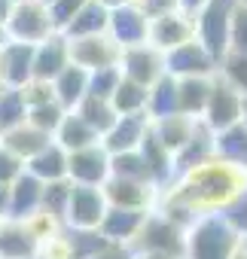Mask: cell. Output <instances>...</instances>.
<instances>
[{
	"mask_svg": "<svg viewBox=\"0 0 247 259\" xmlns=\"http://www.w3.org/2000/svg\"><path fill=\"white\" fill-rule=\"evenodd\" d=\"M40 4H46V7H49V4H52V0H40Z\"/></svg>",
	"mask_w": 247,
	"mask_h": 259,
	"instance_id": "57",
	"label": "cell"
},
{
	"mask_svg": "<svg viewBox=\"0 0 247 259\" xmlns=\"http://www.w3.org/2000/svg\"><path fill=\"white\" fill-rule=\"evenodd\" d=\"M241 235L223 220V213H204L186 229V259H229Z\"/></svg>",
	"mask_w": 247,
	"mask_h": 259,
	"instance_id": "2",
	"label": "cell"
},
{
	"mask_svg": "<svg viewBox=\"0 0 247 259\" xmlns=\"http://www.w3.org/2000/svg\"><path fill=\"white\" fill-rule=\"evenodd\" d=\"M244 186H247V174L211 159V162L180 174L171 186L159 189L156 210L186 232L198 217L220 213Z\"/></svg>",
	"mask_w": 247,
	"mask_h": 259,
	"instance_id": "1",
	"label": "cell"
},
{
	"mask_svg": "<svg viewBox=\"0 0 247 259\" xmlns=\"http://www.w3.org/2000/svg\"><path fill=\"white\" fill-rule=\"evenodd\" d=\"M211 79L204 76H192V79H177V113L189 116V119H201L208 95H211Z\"/></svg>",
	"mask_w": 247,
	"mask_h": 259,
	"instance_id": "28",
	"label": "cell"
},
{
	"mask_svg": "<svg viewBox=\"0 0 247 259\" xmlns=\"http://www.w3.org/2000/svg\"><path fill=\"white\" fill-rule=\"evenodd\" d=\"M0 259H40V241L25 223L0 220Z\"/></svg>",
	"mask_w": 247,
	"mask_h": 259,
	"instance_id": "20",
	"label": "cell"
},
{
	"mask_svg": "<svg viewBox=\"0 0 247 259\" xmlns=\"http://www.w3.org/2000/svg\"><path fill=\"white\" fill-rule=\"evenodd\" d=\"M22 174H25V162L0 144V186H13Z\"/></svg>",
	"mask_w": 247,
	"mask_h": 259,
	"instance_id": "45",
	"label": "cell"
},
{
	"mask_svg": "<svg viewBox=\"0 0 247 259\" xmlns=\"http://www.w3.org/2000/svg\"><path fill=\"white\" fill-rule=\"evenodd\" d=\"M217 70H220L217 58L198 40H189V43L165 52V73L174 79H192V76L211 79V76H217Z\"/></svg>",
	"mask_w": 247,
	"mask_h": 259,
	"instance_id": "6",
	"label": "cell"
},
{
	"mask_svg": "<svg viewBox=\"0 0 247 259\" xmlns=\"http://www.w3.org/2000/svg\"><path fill=\"white\" fill-rule=\"evenodd\" d=\"M119 82H122L119 67H104V70H95V73H89V95L110 101Z\"/></svg>",
	"mask_w": 247,
	"mask_h": 259,
	"instance_id": "39",
	"label": "cell"
},
{
	"mask_svg": "<svg viewBox=\"0 0 247 259\" xmlns=\"http://www.w3.org/2000/svg\"><path fill=\"white\" fill-rule=\"evenodd\" d=\"M144 220H147V210L107 207V213H104L98 232L107 238V244H113V247H129V250H132V244H135V238H138Z\"/></svg>",
	"mask_w": 247,
	"mask_h": 259,
	"instance_id": "17",
	"label": "cell"
},
{
	"mask_svg": "<svg viewBox=\"0 0 247 259\" xmlns=\"http://www.w3.org/2000/svg\"><path fill=\"white\" fill-rule=\"evenodd\" d=\"M107 207H122V210H156L159 201V186L156 183H138V180H119L110 177L104 186Z\"/></svg>",
	"mask_w": 247,
	"mask_h": 259,
	"instance_id": "12",
	"label": "cell"
},
{
	"mask_svg": "<svg viewBox=\"0 0 247 259\" xmlns=\"http://www.w3.org/2000/svg\"><path fill=\"white\" fill-rule=\"evenodd\" d=\"M64 116H67V110H64L58 101H52V104H43V107L28 110V125H34L37 132L55 138V132H58V125H61Z\"/></svg>",
	"mask_w": 247,
	"mask_h": 259,
	"instance_id": "37",
	"label": "cell"
},
{
	"mask_svg": "<svg viewBox=\"0 0 247 259\" xmlns=\"http://www.w3.org/2000/svg\"><path fill=\"white\" fill-rule=\"evenodd\" d=\"M220 213H223V220H226L241 238H247V186H244V189H241V192H238V195L220 210Z\"/></svg>",
	"mask_w": 247,
	"mask_h": 259,
	"instance_id": "40",
	"label": "cell"
},
{
	"mask_svg": "<svg viewBox=\"0 0 247 259\" xmlns=\"http://www.w3.org/2000/svg\"><path fill=\"white\" fill-rule=\"evenodd\" d=\"M64 67H70V43L64 34H52L34 46V79L52 82Z\"/></svg>",
	"mask_w": 247,
	"mask_h": 259,
	"instance_id": "18",
	"label": "cell"
},
{
	"mask_svg": "<svg viewBox=\"0 0 247 259\" xmlns=\"http://www.w3.org/2000/svg\"><path fill=\"white\" fill-rule=\"evenodd\" d=\"M70 43V64L95 73V70H104V67H116L119 64V55L122 49L107 37V34H98V37H79V40H67Z\"/></svg>",
	"mask_w": 247,
	"mask_h": 259,
	"instance_id": "13",
	"label": "cell"
},
{
	"mask_svg": "<svg viewBox=\"0 0 247 259\" xmlns=\"http://www.w3.org/2000/svg\"><path fill=\"white\" fill-rule=\"evenodd\" d=\"M110 177H119V180H138V183H153V174H150V168H147L141 150L110 156Z\"/></svg>",
	"mask_w": 247,
	"mask_h": 259,
	"instance_id": "34",
	"label": "cell"
},
{
	"mask_svg": "<svg viewBox=\"0 0 247 259\" xmlns=\"http://www.w3.org/2000/svg\"><path fill=\"white\" fill-rule=\"evenodd\" d=\"M0 89H4V85H0Z\"/></svg>",
	"mask_w": 247,
	"mask_h": 259,
	"instance_id": "60",
	"label": "cell"
},
{
	"mask_svg": "<svg viewBox=\"0 0 247 259\" xmlns=\"http://www.w3.org/2000/svg\"><path fill=\"white\" fill-rule=\"evenodd\" d=\"M89 4V0H52L49 4V19H52V28L61 34L67 25H70V19L83 10Z\"/></svg>",
	"mask_w": 247,
	"mask_h": 259,
	"instance_id": "44",
	"label": "cell"
},
{
	"mask_svg": "<svg viewBox=\"0 0 247 259\" xmlns=\"http://www.w3.org/2000/svg\"><path fill=\"white\" fill-rule=\"evenodd\" d=\"M229 259H247V238H241V241H238V247L232 250V256H229Z\"/></svg>",
	"mask_w": 247,
	"mask_h": 259,
	"instance_id": "51",
	"label": "cell"
},
{
	"mask_svg": "<svg viewBox=\"0 0 247 259\" xmlns=\"http://www.w3.org/2000/svg\"><path fill=\"white\" fill-rule=\"evenodd\" d=\"M238 4H241V7H247V0H238Z\"/></svg>",
	"mask_w": 247,
	"mask_h": 259,
	"instance_id": "58",
	"label": "cell"
},
{
	"mask_svg": "<svg viewBox=\"0 0 247 259\" xmlns=\"http://www.w3.org/2000/svg\"><path fill=\"white\" fill-rule=\"evenodd\" d=\"M135 253H162V256H174V259H186V232L180 226H174L171 220H165L159 210H150L135 244Z\"/></svg>",
	"mask_w": 247,
	"mask_h": 259,
	"instance_id": "4",
	"label": "cell"
},
{
	"mask_svg": "<svg viewBox=\"0 0 247 259\" xmlns=\"http://www.w3.org/2000/svg\"><path fill=\"white\" fill-rule=\"evenodd\" d=\"M28 79H34V46L7 40L0 46V85L22 89Z\"/></svg>",
	"mask_w": 247,
	"mask_h": 259,
	"instance_id": "16",
	"label": "cell"
},
{
	"mask_svg": "<svg viewBox=\"0 0 247 259\" xmlns=\"http://www.w3.org/2000/svg\"><path fill=\"white\" fill-rule=\"evenodd\" d=\"M7 207H10V186H0V220H7Z\"/></svg>",
	"mask_w": 247,
	"mask_h": 259,
	"instance_id": "49",
	"label": "cell"
},
{
	"mask_svg": "<svg viewBox=\"0 0 247 259\" xmlns=\"http://www.w3.org/2000/svg\"><path fill=\"white\" fill-rule=\"evenodd\" d=\"M107 25H110V13L98 4V0H89V4L70 19V25L61 31L67 40H79V37H98V34H107Z\"/></svg>",
	"mask_w": 247,
	"mask_h": 259,
	"instance_id": "26",
	"label": "cell"
},
{
	"mask_svg": "<svg viewBox=\"0 0 247 259\" xmlns=\"http://www.w3.org/2000/svg\"><path fill=\"white\" fill-rule=\"evenodd\" d=\"M19 92H22V98H25V107H28V110H34V107H43V104H52V101H55L52 82H46V79H28Z\"/></svg>",
	"mask_w": 247,
	"mask_h": 259,
	"instance_id": "42",
	"label": "cell"
},
{
	"mask_svg": "<svg viewBox=\"0 0 247 259\" xmlns=\"http://www.w3.org/2000/svg\"><path fill=\"white\" fill-rule=\"evenodd\" d=\"M98 4H101L107 13H113V10H119V7H126V0H98Z\"/></svg>",
	"mask_w": 247,
	"mask_h": 259,
	"instance_id": "52",
	"label": "cell"
},
{
	"mask_svg": "<svg viewBox=\"0 0 247 259\" xmlns=\"http://www.w3.org/2000/svg\"><path fill=\"white\" fill-rule=\"evenodd\" d=\"M211 159H214V132L198 119L192 138H189V141L183 144V150L174 153V159H171V162H174V180H177L180 174H186V171H192V168L211 162Z\"/></svg>",
	"mask_w": 247,
	"mask_h": 259,
	"instance_id": "19",
	"label": "cell"
},
{
	"mask_svg": "<svg viewBox=\"0 0 247 259\" xmlns=\"http://www.w3.org/2000/svg\"><path fill=\"white\" fill-rule=\"evenodd\" d=\"M150 34V19L144 16V10L138 7H119L110 13V25H107V37L119 46V49H132L147 43Z\"/></svg>",
	"mask_w": 247,
	"mask_h": 259,
	"instance_id": "15",
	"label": "cell"
},
{
	"mask_svg": "<svg viewBox=\"0 0 247 259\" xmlns=\"http://www.w3.org/2000/svg\"><path fill=\"white\" fill-rule=\"evenodd\" d=\"M4 43H7V31H4V28H0V46H4Z\"/></svg>",
	"mask_w": 247,
	"mask_h": 259,
	"instance_id": "56",
	"label": "cell"
},
{
	"mask_svg": "<svg viewBox=\"0 0 247 259\" xmlns=\"http://www.w3.org/2000/svg\"><path fill=\"white\" fill-rule=\"evenodd\" d=\"M67 180L73 186H104L110 180V153L101 144L67 153Z\"/></svg>",
	"mask_w": 247,
	"mask_h": 259,
	"instance_id": "11",
	"label": "cell"
},
{
	"mask_svg": "<svg viewBox=\"0 0 247 259\" xmlns=\"http://www.w3.org/2000/svg\"><path fill=\"white\" fill-rule=\"evenodd\" d=\"M132 259H174V256H162V253H135V250H132Z\"/></svg>",
	"mask_w": 247,
	"mask_h": 259,
	"instance_id": "53",
	"label": "cell"
},
{
	"mask_svg": "<svg viewBox=\"0 0 247 259\" xmlns=\"http://www.w3.org/2000/svg\"><path fill=\"white\" fill-rule=\"evenodd\" d=\"M147 98H150L147 85H138V82L122 76V82L116 85L110 104H113L116 116H138V113H147Z\"/></svg>",
	"mask_w": 247,
	"mask_h": 259,
	"instance_id": "32",
	"label": "cell"
},
{
	"mask_svg": "<svg viewBox=\"0 0 247 259\" xmlns=\"http://www.w3.org/2000/svg\"><path fill=\"white\" fill-rule=\"evenodd\" d=\"M28 122V107L19 89H0V135Z\"/></svg>",
	"mask_w": 247,
	"mask_h": 259,
	"instance_id": "35",
	"label": "cell"
},
{
	"mask_svg": "<svg viewBox=\"0 0 247 259\" xmlns=\"http://www.w3.org/2000/svg\"><path fill=\"white\" fill-rule=\"evenodd\" d=\"M52 141H55L64 153H76V150H86V147L101 144V138L92 132V128H89L76 113H67V116L61 119V125H58V132H55Z\"/></svg>",
	"mask_w": 247,
	"mask_h": 259,
	"instance_id": "29",
	"label": "cell"
},
{
	"mask_svg": "<svg viewBox=\"0 0 247 259\" xmlns=\"http://www.w3.org/2000/svg\"><path fill=\"white\" fill-rule=\"evenodd\" d=\"M52 92H55V101H58L67 113H73V110L83 104V98L89 95V70H83V67H76V64L64 67V70L52 79Z\"/></svg>",
	"mask_w": 247,
	"mask_h": 259,
	"instance_id": "23",
	"label": "cell"
},
{
	"mask_svg": "<svg viewBox=\"0 0 247 259\" xmlns=\"http://www.w3.org/2000/svg\"><path fill=\"white\" fill-rule=\"evenodd\" d=\"M241 122L247 125V98H244V104H241Z\"/></svg>",
	"mask_w": 247,
	"mask_h": 259,
	"instance_id": "55",
	"label": "cell"
},
{
	"mask_svg": "<svg viewBox=\"0 0 247 259\" xmlns=\"http://www.w3.org/2000/svg\"><path fill=\"white\" fill-rule=\"evenodd\" d=\"M92 132L98 135V138H104L107 132H110V125L116 122V110H113V104L110 101H104V98H95V95H86L83 98V104L73 110Z\"/></svg>",
	"mask_w": 247,
	"mask_h": 259,
	"instance_id": "31",
	"label": "cell"
},
{
	"mask_svg": "<svg viewBox=\"0 0 247 259\" xmlns=\"http://www.w3.org/2000/svg\"><path fill=\"white\" fill-rule=\"evenodd\" d=\"M195 125H198V119H189V116H168V119H159V122H153V135L159 138V144L171 153V159H174V153H180L183 150V144L192 138V132H195Z\"/></svg>",
	"mask_w": 247,
	"mask_h": 259,
	"instance_id": "27",
	"label": "cell"
},
{
	"mask_svg": "<svg viewBox=\"0 0 247 259\" xmlns=\"http://www.w3.org/2000/svg\"><path fill=\"white\" fill-rule=\"evenodd\" d=\"M147 116L150 122L177 116V79L174 76H162L159 82L150 85V98H147Z\"/></svg>",
	"mask_w": 247,
	"mask_h": 259,
	"instance_id": "30",
	"label": "cell"
},
{
	"mask_svg": "<svg viewBox=\"0 0 247 259\" xmlns=\"http://www.w3.org/2000/svg\"><path fill=\"white\" fill-rule=\"evenodd\" d=\"M217 76L226 79L241 98H247V55H235V52H229V55L220 61Z\"/></svg>",
	"mask_w": 247,
	"mask_h": 259,
	"instance_id": "38",
	"label": "cell"
},
{
	"mask_svg": "<svg viewBox=\"0 0 247 259\" xmlns=\"http://www.w3.org/2000/svg\"><path fill=\"white\" fill-rule=\"evenodd\" d=\"M25 171L31 177H37L40 183H58V180H67V153L52 141L46 150H40L34 159L25 162Z\"/></svg>",
	"mask_w": 247,
	"mask_h": 259,
	"instance_id": "24",
	"label": "cell"
},
{
	"mask_svg": "<svg viewBox=\"0 0 247 259\" xmlns=\"http://www.w3.org/2000/svg\"><path fill=\"white\" fill-rule=\"evenodd\" d=\"M13 4H25V0H13Z\"/></svg>",
	"mask_w": 247,
	"mask_h": 259,
	"instance_id": "59",
	"label": "cell"
},
{
	"mask_svg": "<svg viewBox=\"0 0 247 259\" xmlns=\"http://www.w3.org/2000/svg\"><path fill=\"white\" fill-rule=\"evenodd\" d=\"M195 40V19L174 10V13H165V16H156L150 19V34H147V43L153 49H159L162 55Z\"/></svg>",
	"mask_w": 247,
	"mask_h": 259,
	"instance_id": "10",
	"label": "cell"
},
{
	"mask_svg": "<svg viewBox=\"0 0 247 259\" xmlns=\"http://www.w3.org/2000/svg\"><path fill=\"white\" fill-rule=\"evenodd\" d=\"M174 10H180L177 0H144V16H147V19H156V16L174 13Z\"/></svg>",
	"mask_w": 247,
	"mask_h": 259,
	"instance_id": "46",
	"label": "cell"
},
{
	"mask_svg": "<svg viewBox=\"0 0 247 259\" xmlns=\"http://www.w3.org/2000/svg\"><path fill=\"white\" fill-rule=\"evenodd\" d=\"M119 73L138 82V85H153L165 76V55L159 49H153L150 43H141V46H132V49H122L119 55Z\"/></svg>",
	"mask_w": 247,
	"mask_h": 259,
	"instance_id": "8",
	"label": "cell"
},
{
	"mask_svg": "<svg viewBox=\"0 0 247 259\" xmlns=\"http://www.w3.org/2000/svg\"><path fill=\"white\" fill-rule=\"evenodd\" d=\"M7 40L13 43H28V46H37L43 43L46 37L55 34L52 28V19H49V7L40 4V0H25V4H16L7 25Z\"/></svg>",
	"mask_w": 247,
	"mask_h": 259,
	"instance_id": "5",
	"label": "cell"
},
{
	"mask_svg": "<svg viewBox=\"0 0 247 259\" xmlns=\"http://www.w3.org/2000/svg\"><path fill=\"white\" fill-rule=\"evenodd\" d=\"M0 144H4L13 156H19L22 162H28V159H34L40 150H46L49 144H52V138L49 135H43V132H37L34 125H19V128H13V132H7V135H0Z\"/></svg>",
	"mask_w": 247,
	"mask_h": 259,
	"instance_id": "25",
	"label": "cell"
},
{
	"mask_svg": "<svg viewBox=\"0 0 247 259\" xmlns=\"http://www.w3.org/2000/svg\"><path fill=\"white\" fill-rule=\"evenodd\" d=\"M238 0H208L195 16V40L217 58V64L229 55V28Z\"/></svg>",
	"mask_w": 247,
	"mask_h": 259,
	"instance_id": "3",
	"label": "cell"
},
{
	"mask_svg": "<svg viewBox=\"0 0 247 259\" xmlns=\"http://www.w3.org/2000/svg\"><path fill=\"white\" fill-rule=\"evenodd\" d=\"M64 241H67L70 259H92L110 247L98 229H64Z\"/></svg>",
	"mask_w": 247,
	"mask_h": 259,
	"instance_id": "33",
	"label": "cell"
},
{
	"mask_svg": "<svg viewBox=\"0 0 247 259\" xmlns=\"http://www.w3.org/2000/svg\"><path fill=\"white\" fill-rule=\"evenodd\" d=\"M70 180H58V183H43V201L40 210H46L49 217H55L64 226V213H67V201H70Z\"/></svg>",
	"mask_w": 247,
	"mask_h": 259,
	"instance_id": "36",
	"label": "cell"
},
{
	"mask_svg": "<svg viewBox=\"0 0 247 259\" xmlns=\"http://www.w3.org/2000/svg\"><path fill=\"white\" fill-rule=\"evenodd\" d=\"M92 259H132V250L129 247H107V250H101L98 256H92Z\"/></svg>",
	"mask_w": 247,
	"mask_h": 259,
	"instance_id": "47",
	"label": "cell"
},
{
	"mask_svg": "<svg viewBox=\"0 0 247 259\" xmlns=\"http://www.w3.org/2000/svg\"><path fill=\"white\" fill-rule=\"evenodd\" d=\"M13 0H0V28H4L7 25V19H10V13H13Z\"/></svg>",
	"mask_w": 247,
	"mask_h": 259,
	"instance_id": "50",
	"label": "cell"
},
{
	"mask_svg": "<svg viewBox=\"0 0 247 259\" xmlns=\"http://www.w3.org/2000/svg\"><path fill=\"white\" fill-rule=\"evenodd\" d=\"M25 226H28V232H31V235H34V238L40 241V247H43V244H46L49 238H55V235H58V232L64 229V226H61V223H58L55 217H49L46 210H37V213H34L31 220H25Z\"/></svg>",
	"mask_w": 247,
	"mask_h": 259,
	"instance_id": "43",
	"label": "cell"
},
{
	"mask_svg": "<svg viewBox=\"0 0 247 259\" xmlns=\"http://www.w3.org/2000/svg\"><path fill=\"white\" fill-rule=\"evenodd\" d=\"M214 159L247 174V125L244 122L214 135Z\"/></svg>",
	"mask_w": 247,
	"mask_h": 259,
	"instance_id": "22",
	"label": "cell"
},
{
	"mask_svg": "<svg viewBox=\"0 0 247 259\" xmlns=\"http://www.w3.org/2000/svg\"><path fill=\"white\" fill-rule=\"evenodd\" d=\"M150 116L147 113H138V116H116V122L110 125V132L101 138V147L110 153V156H119V153H135L141 150L147 132H150Z\"/></svg>",
	"mask_w": 247,
	"mask_h": 259,
	"instance_id": "14",
	"label": "cell"
},
{
	"mask_svg": "<svg viewBox=\"0 0 247 259\" xmlns=\"http://www.w3.org/2000/svg\"><path fill=\"white\" fill-rule=\"evenodd\" d=\"M208 4V0H177V7H180V13H186V16H198L201 13V7Z\"/></svg>",
	"mask_w": 247,
	"mask_h": 259,
	"instance_id": "48",
	"label": "cell"
},
{
	"mask_svg": "<svg viewBox=\"0 0 247 259\" xmlns=\"http://www.w3.org/2000/svg\"><path fill=\"white\" fill-rule=\"evenodd\" d=\"M104 213H107V198L101 186H73L64 213V229H98Z\"/></svg>",
	"mask_w": 247,
	"mask_h": 259,
	"instance_id": "9",
	"label": "cell"
},
{
	"mask_svg": "<svg viewBox=\"0 0 247 259\" xmlns=\"http://www.w3.org/2000/svg\"><path fill=\"white\" fill-rule=\"evenodd\" d=\"M40 201H43V183L25 171V174L10 186V207H7V220H16V223L31 220V217L40 210Z\"/></svg>",
	"mask_w": 247,
	"mask_h": 259,
	"instance_id": "21",
	"label": "cell"
},
{
	"mask_svg": "<svg viewBox=\"0 0 247 259\" xmlns=\"http://www.w3.org/2000/svg\"><path fill=\"white\" fill-rule=\"evenodd\" d=\"M241 104L244 98L220 76H214L211 82V95H208V104H204V113H201V122L211 128V132H226V128L238 125L241 122Z\"/></svg>",
	"mask_w": 247,
	"mask_h": 259,
	"instance_id": "7",
	"label": "cell"
},
{
	"mask_svg": "<svg viewBox=\"0 0 247 259\" xmlns=\"http://www.w3.org/2000/svg\"><path fill=\"white\" fill-rule=\"evenodd\" d=\"M126 7H138V10H144V0H126Z\"/></svg>",
	"mask_w": 247,
	"mask_h": 259,
	"instance_id": "54",
	"label": "cell"
},
{
	"mask_svg": "<svg viewBox=\"0 0 247 259\" xmlns=\"http://www.w3.org/2000/svg\"><path fill=\"white\" fill-rule=\"evenodd\" d=\"M229 52L247 55V7H235L232 13V28H229Z\"/></svg>",
	"mask_w": 247,
	"mask_h": 259,
	"instance_id": "41",
	"label": "cell"
}]
</instances>
